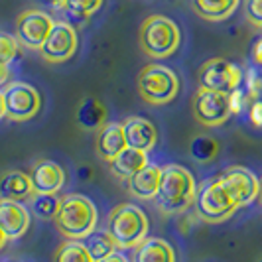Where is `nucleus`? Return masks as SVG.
Returning a JSON list of instances; mask_svg holds the SVG:
<instances>
[{"label": "nucleus", "mask_w": 262, "mask_h": 262, "mask_svg": "<svg viewBox=\"0 0 262 262\" xmlns=\"http://www.w3.org/2000/svg\"><path fill=\"white\" fill-rule=\"evenodd\" d=\"M195 180L187 168L180 166V164H170V166L162 168L160 187L154 197L160 211H164L168 215L182 213L195 201Z\"/></svg>", "instance_id": "nucleus-1"}, {"label": "nucleus", "mask_w": 262, "mask_h": 262, "mask_svg": "<svg viewBox=\"0 0 262 262\" xmlns=\"http://www.w3.org/2000/svg\"><path fill=\"white\" fill-rule=\"evenodd\" d=\"M53 221L63 236L81 241L93 229H97V207L89 197L69 193L59 199Z\"/></svg>", "instance_id": "nucleus-2"}, {"label": "nucleus", "mask_w": 262, "mask_h": 262, "mask_svg": "<svg viewBox=\"0 0 262 262\" xmlns=\"http://www.w3.org/2000/svg\"><path fill=\"white\" fill-rule=\"evenodd\" d=\"M148 217L134 203H120L108 215V233L113 235L118 249L138 247L148 235Z\"/></svg>", "instance_id": "nucleus-3"}, {"label": "nucleus", "mask_w": 262, "mask_h": 262, "mask_svg": "<svg viewBox=\"0 0 262 262\" xmlns=\"http://www.w3.org/2000/svg\"><path fill=\"white\" fill-rule=\"evenodd\" d=\"M180 28L178 24L162 14L148 16L140 26V48L150 57H168L180 46Z\"/></svg>", "instance_id": "nucleus-4"}, {"label": "nucleus", "mask_w": 262, "mask_h": 262, "mask_svg": "<svg viewBox=\"0 0 262 262\" xmlns=\"http://www.w3.org/2000/svg\"><path fill=\"white\" fill-rule=\"evenodd\" d=\"M180 91V79L170 67L152 63L138 75V93L150 105H168Z\"/></svg>", "instance_id": "nucleus-5"}, {"label": "nucleus", "mask_w": 262, "mask_h": 262, "mask_svg": "<svg viewBox=\"0 0 262 262\" xmlns=\"http://www.w3.org/2000/svg\"><path fill=\"white\" fill-rule=\"evenodd\" d=\"M193 205H195L197 215L207 223H221L238 209V205L229 195V191L225 189L219 178L211 180L197 189Z\"/></svg>", "instance_id": "nucleus-6"}, {"label": "nucleus", "mask_w": 262, "mask_h": 262, "mask_svg": "<svg viewBox=\"0 0 262 262\" xmlns=\"http://www.w3.org/2000/svg\"><path fill=\"white\" fill-rule=\"evenodd\" d=\"M191 108H193V117L203 126H221L233 115L229 93L211 91L203 87L195 93Z\"/></svg>", "instance_id": "nucleus-7"}, {"label": "nucleus", "mask_w": 262, "mask_h": 262, "mask_svg": "<svg viewBox=\"0 0 262 262\" xmlns=\"http://www.w3.org/2000/svg\"><path fill=\"white\" fill-rule=\"evenodd\" d=\"M241 81H243L241 67L221 57H213L199 67V85L203 89L231 93L238 89Z\"/></svg>", "instance_id": "nucleus-8"}, {"label": "nucleus", "mask_w": 262, "mask_h": 262, "mask_svg": "<svg viewBox=\"0 0 262 262\" xmlns=\"http://www.w3.org/2000/svg\"><path fill=\"white\" fill-rule=\"evenodd\" d=\"M6 117L16 122H24L38 115L41 106L39 93L28 83H8L4 87Z\"/></svg>", "instance_id": "nucleus-9"}, {"label": "nucleus", "mask_w": 262, "mask_h": 262, "mask_svg": "<svg viewBox=\"0 0 262 262\" xmlns=\"http://www.w3.org/2000/svg\"><path fill=\"white\" fill-rule=\"evenodd\" d=\"M41 57L50 63H63L67 59H71L77 52V32L71 24H67L66 20L55 22L50 32V36L46 38L43 46L39 48Z\"/></svg>", "instance_id": "nucleus-10"}, {"label": "nucleus", "mask_w": 262, "mask_h": 262, "mask_svg": "<svg viewBox=\"0 0 262 262\" xmlns=\"http://www.w3.org/2000/svg\"><path fill=\"white\" fill-rule=\"evenodd\" d=\"M53 24V18L43 10H26L16 18V39L30 50H39Z\"/></svg>", "instance_id": "nucleus-11"}, {"label": "nucleus", "mask_w": 262, "mask_h": 262, "mask_svg": "<svg viewBox=\"0 0 262 262\" xmlns=\"http://www.w3.org/2000/svg\"><path fill=\"white\" fill-rule=\"evenodd\" d=\"M221 184L229 191L238 207L249 205L254 199H258V189H260V180L250 170L243 166H231L219 176Z\"/></svg>", "instance_id": "nucleus-12"}, {"label": "nucleus", "mask_w": 262, "mask_h": 262, "mask_svg": "<svg viewBox=\"0 0 262 262\" xmlns=\"http://www.w3.org/2000/svg\"><path fill=\"white\" fill-rule=\"evenodd\" d=\"M28 176L34 187V193H57L66 185V171L52 160L34 162Z\"/></svg>", "instance_id": "nucleus-13"}, {"label": "nucleus", "mask_w": 262, "mask_h": 262, "mask_svg": "<svg viewBox=\"0 0 262 262\" xmlns=\"http://www.w3.org/2000/svg\"><path fill=\"white\" fill-rule=\"evenodd\" d=\"M124 128V138H126V146L142 150V152H150L158 142V130L152 120L144 117H128L122 124Z\"/></svg>", "instance_id": "nucleus-14"}, {"label": "nucleus", "mask_w": 262, "mask_h": 262, "mask_svg": "<svg viewBox=\"0 0 262 262\" xmlns=\"http://www.w3.org/2000/svg\"><path fill=\"white\" fill-rule=\"evenodd\" d=\"M0 227L6 238H20L30 229V211L26 205L0 199Z\"/></svg>", "instance_id": "nucleus-15"}, {"label": "nucleus", "mask_w": 262, "mask_h": 262, "mask_svg": "<svg viewBox=\"0 0 262 262\" xmlns=\"http://www.w3.org/2000/svg\"><path fill=\"white\" fill-rule=\"evenodd\" d=\"M126 148V138H124V128L118 122H106L103 128L97 130L95 138V152L101 160L111 162Z\"/></svg>", "instance_id": "nucleus-16"}, {"label": "nucleus", "mask_w": 262, "mask_h": 262, "mask_svg": "<svg viewBox=\"0 0 262 262\" xmlns=\"http://www.w3.org/2000/svg\"><path fill=\"white\" fill-rule=\"evenodd\" d=\"M160 176H162V168L156 164H146L140 171H136L132 178L126 180V187L128 193L136 199H154L160 187Z\"/></svg>", "instance_id": "nucleus-17"}, {"label": "nucleus", "mask_w": 262, "mask_h": 262, "mask_svg": "<svg viewBox=\"0 0 262 262\" xmlns=\"http://www.w3.org/2000/svg\"><path fill=\"white\" fill-rule=\"evenodd\" d=\"M34 195L30 176L24 171L10 170L0 178V199L2 201H24Z\"/></svg>", "instance_id": "nucleus-18"}, {"label": "nucleus", "mask_w": 262, "mask_h": 262, "mask_svg": "<svg viewBox=\"0 0 262 262\" xmlns=\"http://www.w3.org/2000/svg\"><path fill=\"white\" fill-rule=\"evenodd\" d=\"M132 262H176V250L168 241L160 236L144 238L138 247H134Z\"/></svg>", "instance_id": "nucleus-19"}, {"label": "nucleus", "mask_w": 262, "mask_h": 262, "mask_svg": "<svg viewBox=\"0 0 262 262\" xmlns=\"http://www.w3.org/2000/svg\"><path fill=\"white\" fill-rule=\"evenodd\" d=\"M146 164H148V152H142V150H136V148L126 146L115 160L108 162V168H111V171L117 178L128 180L136 171L142 170Z\"/></svg>", "instance_id": "nucleus-20"}, {"label": "nucleus", "mask_w": 262, "mask_h": 262, "mask_svg": "<svg viewBox=\"0 0 262 262\" xmlns=\"http://www.w3.org/2000/svg\"><path fill=\"white\" fill-rule=\"evenodd\" d=\"M75 120L83 130H99L106 124V108L105 105L95 99V97H85L77 106Z\"/></svg>", "instance_id": "nucleus-21"}, {"label": "nucleus", "mask_w": 262, "mask_h": 262, "mask_svg": "<svg viewBox=\"0 0 262 262\" xmlns=\"http://www.w3.org/2000/svg\"><path fill=\"white\" fill-rule=\"evenodd\" d=\"M241 0H191V6L197 16L209 22L227 20L236 10Z\"/></svg>", "instance_id": "nucleus-22"}, {"label": "nucleus", "mask_w": 262, "mask_h": 262, "mask_svg": "<svg viewBox=\"0 0 262 262\" xmlns=\"http://www.w3.org/2000/svg\"><path fill=\"white\" fill-rule=\"evenodd\" d=\"M81 243L85 245L87 252L91 254V258L95 262L105 258L108 254L117 252L118 245L115 243L113 235L108 233V229H93L89 235H85L81 238Z\"/></svg>", "instance_id": "nucleus-23"}, {"label": "nucleus", "mask_w": 262, "mask_h": 262, "mask_svg": "<svg viewBox=\"0 0 262 262\" xmlns=\"http://www.w3.org/2000/svg\"><path fill=\"white\" fill-rule=\"evenodd\" d=\"M103 6V0H66L61 12L71 26H83Z\"/></svg>", "instance_id": "nucleus-24"}, {"label": "nucleus", "mask_w": 262, "mask_h": 262, "mask_svg": "<svg viewBox=\"0 0 262 262\" xmlns=\"http://www.w3.org/2000/svg\"><path fill=\"white\" fill-rule=\"evenodd\" d=\"M53 262H95L87 252L85 245L75 238H67L59 245V249L53 254Z\"/></svg>", "instance_id": "nucleus-25"}, {"label": "nucleus", "mask_w": 262, "mask_h": 262, "mask_svg": "<svg viewBox=\"0 0 262 262\" xmlns=\"http://www.w3.org/2000/svg\"><path fill=\"white\" fill-rule=\"evenodd\" d=\"M217 154H219V144L211 136L199 134L189 142V156L193 158L195 162H199V164H207Z\"/></svg>", "instance_id": "nucleus-26"}, {"label": "nucleus", "mask_w": 262, "mask_h": 262, "mask_svg": "<svg viewBox=\"0 0 262 262\" xmlns=\"http://www.w3.org/2000/svg\"><path fill=\"white\" fill-rule=\"evenodd\" d=\"M59 207V197L55 193H34L30 197V209L39 219H53Z\"/></svg>", "instance_id": "nucleus-27"}, {"label": "nucleus", "mask_w": 262, "mask_h": 262, "mask_svg": "<svg viewBox=\"0 0 262 262\" xmlns=\"http://www.w3.org/2000/svg\"><path fill=\"white\" fill-rule=\"evenodd\" d=\"M18 39L6 34V32H0V63L2 66H10L14 59L18 57L20 48H18Z\"/></svg>", "instance_id": "nucleus-28"}, {"label": "nucleus", "mask_w": 262, "mask_h": 262, "mask_svg": "<svg viewBox=\"0 0 262 262\" xmlns=\"http://www.w3.org/2000/svg\"><path fill=\"white\" fill-rule=\"evenodd\" d=\"M245 16L252 26L262 28V0H245Z\"/></svg>", "instance_id": "nucleus-29"}, {"label": "nucleus", "mask_w": 262, "mask_h": 262, "mask_svg": "<svg viewBox=\"0 0 262 262\" xmlns=\"http://www.w3.org/2000/svg\"><path fill=\"white\" fill-rule=\"evenodd\" d=\"M247 93L250 99H258L262 93V71L250 69L247 73Z\"/></svg>", "instance_id": "nucleus-30"}, {"label": "nucleus", "mask_w": 262, "mask_h": 262, "mask_svg": "<svg viewBox=\"0 0 262 262\" xmlns=\"http://www.w3.org/2000/svg\"><path fill=\"white\" fill-rule=\"evenodd\" d=\"M229 99H231V111H233V115H236L249 103V93L243 91V89H235V91L229 93Z\"/></svg>", "instance_id": "nucleus-31"}, {"label": "nucleus", "mask_w": 262, "mask_h": 262, "mask_svg": "<svg viewBox=\"0 0 262 262\" xmlns=\"http://www.w3.org/2000/svg\"><path fill=\"white\" fill-rule=\"evenodd\" d=\"M250 120L254 126H262V101H254L250 105Z\"/></svg>", "instance_id": "nucleus-32"}, {"label": "nucleus", "mask_w": 262, "mask_h": 262, "mask_svg": "<svg viewBox=\"0 0 262 262\" xmlns=\"http://www.w3.org/2000/svg\"><path fill=\"white\" fill-rule=\"evenodd\" d=\"M252 61H254V66L260 67L262 71V38L254 43V48H252Z\"/></svg>", "instance_id": "nucleus-33"}, {"label": "nucleus", "mask_w": 262, "mask_h": 262, "mask_svg": "<svg viewBox=\"0 0 262 262\" xmlns=\"http://www.w3.org/2000/svg\"><path fill=\"white\" fill-rule=\"evenodd\" d=\"M8 79H10V69H8V66L0 63V89H4L8 85Z\"/></svg>", "instance_id": "nucleus-34"}, {"label": "nucleus", "mask_w": 262, "mask_h": 262, "mask_svg": "<svg viewBox=\"0 0 262 262\" xmlns=\"http://www.w3.org/2000/svg\"><path fill=\"white\" fill-rule=\"evenodd\" d=\"M97 262H128V258L124 254H120V252H113V254H108V256H105V258H101V260Z\"/></svg>", "instance_id": "nucleus-35"}, {"label": "nucleus", "mask_w": 262, "mask_h": 262, "mask_svg": "<svg viewBox=\"0 0 262 262\" xmlns=\"http://www.w3.org/2000/svg\"><path fill=\"white\" fill-rule=\"evenodd\" d=\"M41 2H43V4H48V6H52V8H59V10H61L66 0H41Z\"/></svg>", "instance_id": "nucleus-36"}, {"label": "nucleus", "mask_w": 262, "mask_h": 262, "mask_svg": "<svg viewBox=\"0 0 262 262\" xmlns=\"http://www.w3.org/2000/svg\"><path fill=\"white\" fill-rule=\"evenodd\" d=\"M6 117V105H4V91L0 89V120Z\"/></svg>", "instance_id": "nucleus-37"}, {"label": "nucleus", "mask_w": 262, "mask_h": 262, "mask_svg": "<svg viewBox=\"0 0 262 262\" xmlns=\"http://www.w3.org/2000/svg\"><path fill=\"white\" fill-rule=\"evenodd\" d=\"M8 238H6V235H4V231H2V227H0V249L4 247V243H6Z\"/></svg>", "instance_id": "nucleus-38"}, {"label": "nucleus", "mask_w": 262, "mask_h": 262, "mask_svg": "<svg viewBox=\"0 0 262 262\" xmlns=\"http://www.w3.org/2000/svg\"><path fill=\"white\" fill-rule=\"evenodd\" d=\"M258 199H260V203H262V180H260V189H258Z\"/></svg>", "instance_id": "nucleus-39"}, {"label": "nucleus", "mask_w": 262, "mask_h": 262, "mask_svg": "<svg viewBox=\"0 0 262 262\" xmlns=\"http://www.w3.org/2000/svg\"><path fill=\"white\" fill-rule=\"evenodd\" d=\"M258 262H262V258H260V260H258Z\"/></svg>", "instance_id": "nucleus-40"}]
</instances>
